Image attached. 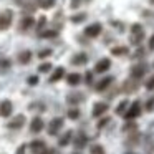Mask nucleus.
<instances>
[{"mask_svg": "<svg viewBox=\"0 0 154 154\" xmlns=\"http://www.w3.org/2000/svg\"><path fill=\"white\" fill-rule=\"evenodd\" d=\"M137 116H141V101H133V103L128 106V109L124 111V114H123V118L124 119H136Z\"/></svg>", "mask_w": 154, "mask_h": 154, "instance_id": "obj_1", "label": "nucleus"}, {"mask_svg": "<svg viewBox=\"0 0 154 154\" xmlns=\"http://www.w3.org/2000/svg\"><path fill=\"white\" fill-rule=\"evenodd\" d=\"M12 20H14V12L12 10H4L0 14V32L8 30L12 25Z\"/></svg>", "mask_w": 154, "mask_h": 154, "instance_id": "obj_2", "label": "nucleus"}, {"mask_svg": "<svg viewBox=\"0 0 154 154\" xmlns=\"http://www.w3.org/2000/svg\"><path fill=\"white\" fill-rule=\"evenodd\" d=\"M63 118H53V119L50 121V124H48V134L50 136H57L58 133H60V129L63 128Z\"/></svg>", "mask_w": 154, "mask_h": 154, "instance_id": "obj_3", "label": "nucleus"}, {"mask_svg": "<svg viewBox=\"0 0 154 154\" xmlns=\"http://www.w3.org/2000/svg\"><path fill=\"white\" fill-rule=\"evenodd\" d=\"M14 113V104L10 100H4L0 103V116L2 118H10Z\"/></svg>", "mask_w": 154, "mask_h": 154, "instance_id": "obj_4", "label": "nucleus"}, {"mask_svg": "<svg viewBox=\"0 0 154 154\" xmlns=\"http://www.w3.org/2000/svg\"><path fill=\"white\" fill-rule=\"evenodd\" d=\"M109 109V106H108V103H101V101H98V103H94L93 106V118H101L106 111Z\"/></svg>", "mask_w": 154, "mask_h": 154, "instance_id": "obj_5", "label": "nucleus"}, {"mask_svg": "<svg viewBox=\"0 0 154 154\" xmlns=\"http://www.w3.org/2000/svg\"><path fill=\"white\" fill-rule=\"evenodd\" d=\"M47 149V144H45V141L42 139H35L30 143V151L33 154H43V151Z\"/></svg>", "mask_w": 154, "mask_h": 154, "instance_id": "obj_6", "label": "nucleus"}, {"mask_svg": "<svg viewBox=\"0 0 154 154\" xmlns=\"http://www.w3.org/2000/svg\"><path fill=\"white\" fill-rule=\"evenodd\" d=\"M101 30H103V28H101L100 23H93V25H90V27H86L85 35H86L88 38H96V37H100Z\"/></svg>", "mask_w": 154, "mask_h": 154, "instance_id": "obj_7", "label": "nucleus"}, {"mask_svg": "<svg viewBox=\"0 0 154 154\" xmlns=\"http://www.w3.org/2000/svg\"><path fill=\"white\" fill-rule=\"evenodd\" d=\"M43 128H45V123L40 116H35L33 119L30 121V131L32 133L37 134V133H40V131H43Z\"/></svg>", "mask_w": 154, "mask_h": 154, "instance_id": "obj_8", "label": "nucleus"}, {"mask_svg": "<svg viewBox=\"0 0 154 154\" xmlns=\"http://www.w3.org/2000/svg\"><path fill=\"white\" fill-rule=\"evenodd\" d=\"M109 68H111V60L109 58H101V60L96 63V66H94V71H96V73H106Z\"/></svg>", "mask_w": 154, "mask_h": 154, "instance_id": "obj_9", "label": "nucleus"}, {"mask_svg": "<svg viewBox=\"0 0 154 154\" xmlns=\"http://www.w3.org/2000/svg\"><path fill=\"white\" fill-rule=\"evenodd\" d=\"M25 124V116L23 114H18V116H15L12 121H8V129H20L22 126Z\"/></svg>", "mask_w": 154, "mask_h": 154, "instance_id": "obj_10", "label": "nucleus"}, {"mask_svg": "<svg viewBox=\"0 0 154 154\" xmlns=\"http://www.w3.org/2000/svg\"><path fill=\"white\" fill-rule=\"evenodd\" d=\"M144 73H146V66H143V65H136V66L131 68V78L133 80H141Z\"/></svg>", "mask_w": 154, "mask_h": 154, "instance_id": "obj_11", "label": "nucleus"}, {"mask_svg": "<svg viewBox=\"0 0 154 154\" xmlns=\"http://www.w3.org/2000/svg\"><path fill=\"white\" fill-rule=\"evenodd\" d=\"M114 81V78L113 76H106V78H103V80L100 81V83L96 85V91L98 93H101V91H106L108 90V86H109L111 83Z\"/></svg>", "mask_w": 154, "mask_h": 154, "instance_id": "obj_12", "label": "nucleus"}, {"mask_svg": "<svg viewBox=\"0 0 154 154\" xmlns=\"http://www.w3.org/2000/svg\"><path fill=\"white\" fill-rule=\"evenodd\" d=\"M63 76H65V68L63 66H58L57 70L51 73V76H50V80H48V81H50V83H57V81H60Z\"/></svg>", "mask_w": 154, "mask_h": 154, "instance_id": "obj_13", "label": "nucleus"}, {"mask_svg": "<svg viewBox=\"0 0 154 154\" xmlns=\"http://www.w3.org/2000/svg\"><path fill=\"white\" fill-rule=\"evenodd\" d=\"M136 90H137V80H133V78H131L129 81L124 83V90L123 91H126V93H134Z\"/></svg>", "mask_w": 154, "mask_h": 154, "instance_id": "obj_14", "label": "nucleus"}, {"mask_svg": "<svg viewBox=\"0 0 154 154\" xmlns=\"http://www.w3.org/2000/svg\"><path fill=\"white\" fill-rule=\"evenodd\" d=\"M66 81H68V85H71V86H76V85H80V81H81V75L80 73H70L66 76Z\"/></svg>", "mask_w": 154, "mask_h": 154, "instance_id": "obj_15", "label": "nucleus"}, {"mask_svg": "<svg viewBox=\"0 0 154 154\" xmlns=\"http://www.w3.org/2000/svg\"><path fill=\"white\" fill-rule=\"evenodd\" d=\"M71 137H73V131H66V133H65L63 136L60 137V141H58V144H60L61 147L68 146V144H70V141H71Z\"/></svg>", "mask_w": 154, "mask_h": 154, "instance_id": "obj_16", "label": "nucleus"}, {"mask_svg": "<svg viewBox=\"0 0 154 154\" xmlns=\"http://www.w3.org/2000/svg\"><path fill=\"white\" fill-rule=\"evenodd\" d=\"M66 101L70 104H78L80 101H83V94L81 93H71V94L66 96Z\"/></svg>", "mask_w": 154, "mask_h": 154, "instance_id": "obj_17", "label": "nucleus"}, {"mask_svg": "<svg viewBox=\"0 0 154 154\" xmlns=\"http://www.w3.org/2000/svg\"><path fill=\"white\" fill-rule=\"evenodd\" d=\"M30 60H32V51L30 50H25V51H22V53L18 55V61H20L22 65L30 63Z\"/></svg>", "mask_w": 154, "mask_h": 154, "instance_id": "obj_18", "label": "nucleus"}, {"mask_svg": "<svg viewBox=\"0 0 154 154\" xmlns=\"http://www.w3.org/2000/svg\"><path fill=\"white\" fill-rule=\"evenodd\" d=\"M33 23H35V20H33L32 17H25L23 20H22V23H20V30H22V32L28 30V28L33 27Z\"/></svg>", "mask_w": 154, "mask_h": 154, "instance_id": "obj_19", "label": "nucleus"}, {"mask_svg": "<svg viewBox=\"0 0 154 154\" xmlns=\"http://www.w3.org/2000/svg\"><path fill=\"white\" fill-rule=\"evenodd\" d=\"M88 61V57L85 53H78V55H75L73 57V60H71V63L73 65H85Z\"/></svg>", "mask_w": 154, "mask_h": 154, "instance_id": "obj_20", "label": "nucleus"}, {"mask_svg": "<svg viewBox=\"0 0 154 154\" xmlns=\"http://www.w3.org/2000/svg\"><path fill=\"white\" fill-rule=\"evenodd\" d=\"M86 141H88V139H86V136H85V134H78V136L75 137L73 143H75V146H76V147H80V149H81V147H85Z\"/></svg>", "mask_w": 154, "mask_h": 154, "instance_id": "obj_21", "label": "nucleus"}, {"mask_svg": "<svg viewBox=\"0 0 154 154\" xmlns=\"http://www.w3.org/2000/svg\"><path fill=\"white\" fill-rule=\"evenodd\" d=\"M128 106H129V101H128V100H123L119 104H118V108H116V114L123 116V114H124V111L128 109Z\"/></svg>", "mask_w": 154, "mask_h": 154, "instance_id": "obj_22", "label": "nucleus"}, {"mask_svg": "<svg viewBox=\"0 0 154 154\" xmlns=\"http://www.w3.org/2000/svg\"><path fill=\"white\" fill-rule=\"evenodd\" d=\"M128 53V48L126 47H114L113 50H111V55H114V57H123V55Z\"/></svg>", "mask_w": 154, "mask_h": 154, "instance_id": "obj_23", "label": "nucleus"}, {"mask_svg": "<svg viewBox=\"0 0 154 154\" xmlns=\"http://www.w3.org/2000/svg\"><path fill=\"white\" fill-rule=\"evenodd\" d=\"M90 152L91 154H106L104 152V147L101 146V144H93V146L90 147Z\"/></svg>", "mask_w": 154, "mask_h": 154, "instance_id": "obj_24", "label": "nucleus"}, {"mask_svg": "<svg viewBox=\"0 0 154 154\" xmlns=\"http://www.w3.org/2000/svg\"><path fill=\"white\" fill-rule=\"evenodd\" d=\"M143 38H144V32H136V33H133L131 42H133L134 45H137V43H141V42H143Z\"/></svg>", "mask_w": 154, "mask_h": 154, "instance_id": "obj_25", "label": "nucleus"}, {"mask_svg": "<svg viewBox=\"0 0 154 154\" xmlns=\"http://www.w3.org/2000/svg\"><path fill=\"white\" fill-rule=\"evenodd\" d=\"M68 118L70 119H78L80 118V109L78 108H70L68 109Z\"/></svg>", "mask_w": 154, "mask_h": 154, "instance_id": "obj_26", "label": "nucleus"}, {"mask_svg": "<svg viewBox=\"0 0 154 154\" xmlns=\"http://www.w3.org/2000/svg\"><path fill=\"white\" fill-rule=\"evenodd\" d=\"M51 70V63H48V61H45V63H42L40 66H38V71L40 73H47V71Z\"/></svg>", "mask_w": 154, "mask_h": 154, "instance_id": "obj_27", "label": "nucleus"}, {"mask_svg": "<svg viewBox=\"0 0 154 154\" xmlns=\"http://www.w3.org/2000/svg\"><path fill=\"white\" fill-rule=\"evenodd\" d=\"M57 35H58L57 30H47V32L42 33V38H53V37H57Z\"/></svg>", "mask_w": 154, "mask_h": 154, "instance_id": "obj_28", "label": "nucleus"}, {"mask_svg": "<svg viewBox=\"0 0 154 154\" xmlns=\"http://www.w3.org/2000/svg\"><path fill=\"white\" fill-rule=\"evenodd\" d=\"M85 18H86V15H85V14H80V15H73V17H71V22H73V23H80V22H83Z\"/></svg>", "mask_w": 154, "mask_h": 154, "instance_id": "obj_29", "label": "nucleus"}, {"mask_svg": "<svg viewBox=\"0 0 154 154\" xmlns=\"http://www.w3.org/2000/svg\"><path fill=\"white\" fill-rule=\"evenodd\" d=\"M53 4H55V0H42L40 2V5L43 8H50V7H53Z\"/></svg>", "mask_w": 154, "mask_h": 154, "instance_id": "obj_30", "label": "nucleus"}, {"mask_svg": "<svg viewBox=\"0 0 154 154\" xmlns=\"http://www.w3.org/2000/svg\"><path fill=\"white\" fill-rule=\"evenodd\" d=\"M27 152V144H22V146L17 147V151H15V154H25Z\"/></svg>", "mask_w": 154, "mask_h": 154, "instance_id": "obj_31", "label": "nucleus"}, {"mask_svg": "<svg viewBox=\"0 0 154 154\" xmlns=\"http://www.w3.org/2000/svg\"><path fill=\"white\" fill-rule=\"evenodd\" d=\"M108 123H109V118H103V119H101L100 123H98V129H101V128H104Z\"/></svg>", "mask_w": 154, "mask_h": 154, "instance_id": "obj_32", "label": "nucleus"}, {"mask_svg": "<svg viewBox=\"0 0 154 154\" xmlns=\"http://www.w3.org/2000/svg\"><path fill=\"white\" fill-rule=\"evenodd\" d=\"M45 23H47V18H45V17H40V20H38V25H37V28H38V30H42V28L45 27Z\"/></svg>", "mask_w": 154, "mask_h": 154, "instance_id": "obj_33", "label": "nucleus"}, {"mask_svg": "<svg viewBox=\"0 0 154 154\" xmlns=\"http://www.w3.org/2000/svg\"><path fill=\"white\" fill-rule=\"evenodd\" d=\"M136 32H143V27H141L139 23H136V25L131 27V33H136Z\"/></svg>", "mask_w": 154, "mask_h": 154, "instance_id": "obj_34", "label": "nucleus"}, {"mask_svg": "<svg viewBox=\"0 0 154 154\" xmlns=\"http://www.w3.org/2000/svg\"><path fill=\"white\" fill-rule=\"evenodd\" d=\"M146 109H147V111H152V109H154V98H151V100L147 101V104H146Z\"/></svg>", "mask_w": 154, "mask_h": 154, "instance_id": "obj_35", "label": "nucleus"}, {"mask_svg": "<svg viewBox=\"0 0 154 154\" xmlns=\"http://www.w3.org/2000/svg\"><path fill=\"white\" fill-rule=\"evenodd\" d=\"M85 80H86V85H91V83H93V75L88 71V73L85 75Z\"/></svg>", "mask_w": 154, "mask_h": 154, "instance_id": "obj_36", "label": "nucleus"}, {"mask_svg": "<svg viewBox=\"0 0 154 154\" xmlns=\"http://www.w3.org/2000/svg\"><path fill=\"white\" fill-rule=\"evenodd\" d=\"M50 55H51V50H45V51H40L38 57H40V58H47V57H50Z\"/></svg>", "mask_w": 154, "mask_h": 154, "instance_id": "obj_37", "label": "nucleus"}, {"mask_svg": "<svg viewBox=\"0 0 154 154\" xmlns=\"http://www.w3.org/2000/svg\"><path fill=\"white\" fill-rule=\"evenodd\" d=\"M43 154H58V151L55 149V147H47V149L43 151Z\"/></svg>", "mask_w": 154, "mask_h": 154, "instance_id": "obj_38", "label": "nucleus"}, {"mask_svg": "<svg viewBox=\"0 0 154 154\" xmlns=\"http://www.w3.org/2000/svg\"><path fill=\"white\" fill-rule=\"evenodd\" d=\"M136 129V124H124L123 126V131H133Z\"/></svg>", "mask_w": 154, "mask_h": 154, "instance_id": "obj_39", "label": "nucleus"}, {"mask_svg": "<svg viewBox=\"0 0 154 154\" xmlns=\"http://www.w3.org/2000/svg\"><path fill=\"white\" fill-rule=\"evenodd\" d=\"M146 88H147V90H154V76H152V78H151V80L146 83Z\"/></svg>", "mask_w": 154, "mask_h": 154, "instance_id": "obj_40", "label": "nucleus"}, {"mask_svg": "<svg viewBox=\"0 0 154 154\" xmlns=\"http://www.w3.org/2000/svg\"><path fill=\"white\" fill-rule=\"evenodd\" d=\"M38 83V76H30L28 78V85H37Z\"/></svg>", "mask_w": 154, "mask_h": 154, "instance_id": "obj_41", "label": "nucleus"}, {"mask_svg": "<svg viewBox=\"0 0 154 154\" xmlns=\"http://www.w3.org/2000/svg\"><path fill=\"white\" fill-rule=\"evenodd\" d=\"M78 5H80V0H71V7H78Z\"/></svg>", "mask_w": 154, "mask_h": 154, "instance_id": "obj_42", "label": "nucleus"}, {"mask_svg": "<svg viewBox=\"0 0 154 154\" xmlns=\"http://www.w3.org/2000/svg\"><path fill=\"white\" fill-rule=\"evenodd\" d=\"M149 48H151V50H154V37L151 38V42H149Z\"/></svg>", "mask_w": 154, "mask_h": 154, "instance_id": "obj_43", "label": "nucleus"}, {"mask_svg": "<svg viewBox=\"0 0 154 154\" xmlns=\"http://www.w3.org/2000/svg\"><path fill=\"white\" fill-rule=\"evenodd\" d=\"M151 4H154V0H151Z\"/></svg>", "mask_w": 154, "mask_h": 154, "instance_id": "obj_44", "label": "nucleus"}, {"mask_svg": "<svg viewBox=\"0 0 154 154\" xmlns=\"http://www.w3.org/2000/svg\"><path fill=\"white\" fill-rule=\"evenodd\" d=\"M73 154H80V152H73Z\"/></svg>", "mask_w": 154, "mask_h": 154, "instance_id": "obj_45", "label": "nucleus"}, {"mask_svg": "<svg viewBox=\"0 0 154 154\" xmlns=\"http://www.w3.org/2000/svg\"><path fill=\"white\" fill-rule=\"evenodd\" d=\"M129 154H133V152H129Z\"/></svg>", "mask_w": 154, "mask_h": 154, "instance_id": "obj_46", "label": "nucleus"}]
</instances>
